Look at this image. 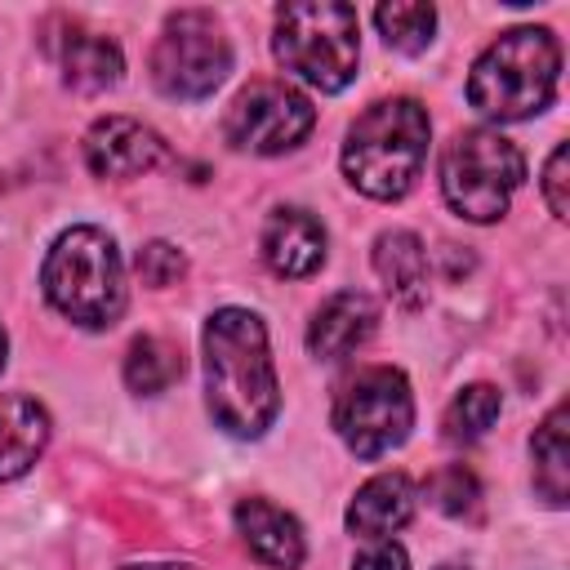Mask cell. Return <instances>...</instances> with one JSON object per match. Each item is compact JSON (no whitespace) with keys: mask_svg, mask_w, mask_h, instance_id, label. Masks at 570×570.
Returning a JSON list of instances; mask_svg holds the SVG:
<instances>
[{"mask_svg":"<svg viewBox=\"0 0 570 570\" xmlns=\"http://www.w3.org/2000/svg\"><path fill=\"white\" fill-rule=\"evenodd\" d=\"M205 405L236 441H258L281 414V379L267 347V325L249 307H218L200 330Z\"/></svg>","mask_w":570,"mask_h":570,"instance_id":"cell-1","label":"cell"},{"mask_svg":"<svg viewBox=\"0 0 570 570\" xmlns=\"http://www.w3.org/2000/svg\"><path fill=\"white\" fill-rule=\"evenodd\" d=\"M428 142H432V120L423 102L379 98L347 129L343 178L370 200H401L428 160Z\"/></svg>","mask_w":570,"mask_h":570,"instance_id":"cell-2","label":"cell"},{"mask_svg":"<svg viewBox=\"0 0 570 570\" xmlns=\"http://www.w3.org/2000/svg\"><path fill=\"white\" fill-rule=\"evenodd\" d=\"M561 45L548 27H512L481 49L468 76V102L499 125L530 120L557 98Z\"/></svg>","mask_w":570,"mask_h":570,"instance_id":"cell-3","label":"cell"},{"mask_svg":"<svg viewBox=\"0 0 570 570\" xmlns=\"http://www.w3.org/2000/svg\"><path fill=\"white\" fill-rule=\"evenodd\" d=\"M40 285L53 312H62L80 330H111L129 303L120 249L102 227H89V223L67 227L49 245Z\"/></svg>","mask_w":570,"mask_h":570,"instance_id":"cell-4","label":"cell"},{"mask_svg":"<svg viewBox=\"0 0 570 570\" xmlns=\"http://www.w3.org/2000/svg\"><path fill=\"white\" fill-rule=\"evenodd\" d=\"M272 49H276V62L285 71H294L303 85H312L321 94H338L356 80L361 18L352 4H338V0L285 4L276 13Z\"/></svg>","mask_w":570,"mask_h":570,"instance_id":"cell-5","label":"cell"},{"mask_svg":"<svg viewBox=\"0 0 570 570\" xmlns=\"http://www.w3.org/2000/svg\"><path fill=\"white\" fill-rule=\"evenodd\" d=\"M521 178L525 156L499 129H459L441 151V196L468 223L503 218Z\"/></svg>","mask_w":570,"mask_h":570,"instance_id":"cell-6","label":"cell"},{"mask_svg":"<svg viewBox=\"0 0 570 570\" xmlns=\"http://www.w3.org/2000/svg\"><path fill=\"white\" fill-rule=\"evenodd\" d=\"M232 71V40L209 9H178L151 45V80L174 102L209 98Z\"/></svg>","mask_w":570,"mask_h":570,"instance_id":"cell-7","label":"cell"},{"mask_svg":"<svg viewBox=\"0 0 570 570\" xmlns=\"http://www.w3.org/2000/svg\"><path fill=\"white\" fill-rule=\"evenodd\" d=\"M414 428V392L396 365L356 370L334 396V432L356 459H383Z\"/></svg>","mask_w":570,"mask_h":570,"instance_id":"cell-8","label":"cell"},{"mask_svg":"<svg viewBox=\"0 0 570 570\" xmlns=\"http://www.w3.org/2000/svg\"><path fill=\"white\" fill-rule=\"evenodd\" d=\"M312 125H316V107L303 89L285 80H254L232 98L223 116V138L236 151L281 156L294 151L312 134Z\"/></svg>","mask_w":570,"mask_h":570,"instance_id":"cell-9","label":"cell"},{"mask_svg":"<svg viewBox=\"0 0 570 570\" xmlns=\"http://www.w3.org/2000/svg\"><path fill=\"white\" fill-rule=\"evenodd\" d=\"M45 53L58 62L62 85H71L76 94H102L111 85H120L125 58L120 45L94 27H85L80 18H49L45 22Z\"/></svg>","mask_w":570,"mask_h":570,"instance_id":"cell-10","label":"cell"},{"mask_svg":"<svg viewBox=\"0 0 570 570\" xmlns=\"http://www.w3.org/2000/svg\"><path fill=\"white\" fill-rule=\"evenodd\" d=\"M165 160V138L134 116H102L85 134V165L94 178H138Z\"/></svg>","mask_w":570,"mask_h":570,"instance_id":"cell-11","label":"cell"},{"mask_svg":"<svg viewBox=\"0 0 570 570\" xmlns=\"http://www.w3.org/2000/svg\"><path fill=\"white\" fill-rule=\"evenodd\" d=\"M263 263L285 276V281H303L325 263V227L312 209L303 205H281L267 214L263 227Z\"/></svg>","mask_w":570,"mask_h":570,"instance_id":"cell-12","label":"cell"},{"mask_svg":"<svg viewBox=\"0 0 570 570\" xmlns=\"http://www.w3.org/2000/svg\"><path fill=\"white\" fill-rule=\"evenodd\" d=\"M374 330H379V303L370 294H361V289H338V294H330L312 312V321H307V352L316 361H343Z\"/></svg>","mask_w":570,"mask_h":570,"instance_id":"cell-13","label":"cell"},{"mask_svg":"<svg viewBox=\"0 0 570 570\" xmlns=\"http://www.w3.org/2000/svg\"><path fill=\"white\" fill-rule=\"evenodd\" d=\"M232 517H236V530H240V539H245L254 561H263L272 570H298L303 566L307 539H303V525L294 521V512L276 508L272 499L249 494V499L236 503Z\"/></svg>","mask_w":570,"mask_h":570,"instance_id":"cell-14","label":"cell"},{"mask_svg":"<svg viewBox=\"0 0 570 570\" xmlns=\"http://www.w3.org/2000/svg\"><path fill=\"white\" fill-rule=\"evenodd\" d=\"M414 503H419V494H414V481L405 472H379L352 494L343 521L361 539H387L414 517Z\"/></svg>","mask_w":570,"mask_h":570,"instance_id":"cell-15","label":"cell"},{"mask_svg":"<svg viewBox=\"0 0 570 570\" xmlns=\"http://www.w3.org/2000/svg\"><path fill=\"white\" fill-rule=\"evenodd\" d=\"M49 445V414L36 396H0V481H18Z\"/></svg>","mask_w":570,"mask_h":570,"instance_id":"cell-16","label":"cell"},{"mask_svg":"<svg viewBox=\"0 0 570 570\" xmlns=\"http://www.w3.org/2000/svg\"><path fill=\"white\" fill-rule=\"evenodd\" d=\"M374 272H379V281H383L392 303H401L410 312L428 303V249H423V240L414 232H405V227L379 232Z\"/></svg>","mask_w":570,"mask_h":570,"instance_id":"cell-17","label":"cell"},{"mask_svg":"<svg viewBox=\"0 0 570 570\" xmlns=\"http://www.w3.org/2000/svg\"><path fill=\"white\" fill-rule=\"evenodd\" d=\"M534 490L548 508H566L570 499V441H566V405H552L548 419L530 436Z\"/></svg>","mask_w":570,"mask_h":570,"instance_id":"cell-18","label":"cell"},{"mask_svg":"<svg viewBox=\"0 0 570 570\" xmlns=\"http://www.w3.org/2000/svg\"><path fill=\"white\" fill-rule=\"evenodd\" d=\"M174 379H183V352L169 338L142 334L125 352V387L138 396H160Z\"/></svg>","mask_w":570,"mask_h":570,"instance_id":"cell-19","label":"cell"},{"mask_svg":"<svg viewBox=\"0 0 570 570\" xmlns=\"http://www.w3.org/2000/svg\"><path fill=\"white\" fill-rule=\"evenodd\" d=\"M374 27H379L387 49L423 53L432 45V36H436V9L423 4V0H392V4L374 9Z\"/></svg>","mask_w":570,"mask_h":570,"instance_id":"cell-20","label":"cell"},{"mask_svg":"<svg viewBox=\"0 0 570 570\" xmlns=\"http://www.w3.org/2000/svg\"><path fill=\"white\" fill-rule=\"evenodd\" d=\"M499 410H503L499 387H490V383H468V387H459L454 401L445 405V419H441V423H445V441H454V445L481 441V436L494 428Z\"/></svg>","mask_w":570,"mask_h":570,"instance_id":"cell-21","label":"cell"},{"mask_svg":"<svg viewBox=\"0 0 570 570\" xmlns=\"http://www.w3.org/2000/svg\"><path fill=\"white\" fill-rule=\"evenodd\" d=\"M428 499H432V508H441L445 517H476L481 512V481H476V472L472 468H463V463H450V468H441V472H432V481H428Z\"/></svg>","mask_w":570,"mask_h":570,"instance_id":"cell-22","label":"cell"},{"mask_svg":"<svg viewBox=\"0 0 570 570\" xmlns=\"http://www.w3.org/2000/svg\"><path fill=\"white\" fill-rule=\"evenodd\" d=\"M134 267H138V281H142V285H151V289H169V285L183 281L187 258H183V249L169 245V240H147V245L134 254Z\"/></svg>","mask_w":570,"mask_h":570,"instance_id":"cell-23","label":"cell"},{"mask_svg":"<svg viewBox=\"0 0 570 570\" xmlns=\"http://www.w3.org/2000/svg\"><path fill=\"white\" fill-rule=\"evenodd\" d=\"M566 165H570V151H566V142H557L552 156H548V165H543V200H548L552 218H566L570 214V196H566L570 174H566Z\"/></svg>","mask_w":570,"mask_h":570,"instance_id":"cell-24","label":"cell"},{"mask_svg":"<svg viewBox=\"0 0 570 570\" xmlns=\"http://www.w3.org/2000/svg\"><path fill=\"white\" fill-rule=\"evenodd\" d=\"M352 570H410V557L396 539H370L356 557H352Z\"/></svg>","mask_w":570,"mask_h":570,"instance_id":"cell-25","label":"cell"},{"mask_svg":"<svg viewBox=\"0 0 570 570\" xmlns=\"http://www.w3.org/2000/svg\"><path fill=\"white\" fill-rule=\"evenodd\" d=\"M120 570H200L191 561H147V566H120Z\"/></svg>","mask_w":570,"mask_h":570,"instance_id":"cell-26","label":"cell"},{"mask_svg":"<svg viewBox=\"0 0 570 570\" xmlns=\"http://www.w3.org/2000/svg\"><path fill=\"white\" fill-rule=\"evenodd\" d=\"M4 361H9V338H4V325H0V370H4Z\"/></svg>","mask_w":570,"mask_h":570,"instance_id":"cell-27","label":"cell"},{"mask_svg":"<svg viewBox=\"0 0 570 570\" xmlns=\"http://www.w3.org/2000/svg\"><path fill=\"white\" fill-rule=\"evenodd\" d=\"M436 570H468V566H436Z\"/></svg>","mask_w":570,"mask_h":570,"instance_id":"cell-28","label":"cell"}]
</instances>
